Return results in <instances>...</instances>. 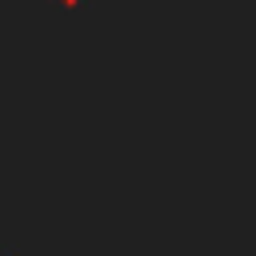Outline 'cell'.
I'll return each mask as SVG.
<instances>
[{"label": "cell", "instance_id": "1", "mask_svg": "<svg viewBox=\"0 0 256 256\" xmlns=\"http://www.w3.org/2000/svg\"><path fill=\"white\" fill-rule=\"evenodd\" d=\"M52 4H76V0H52Z\"/></svg>", "mask_w": 256, "mask_h": 256}]
</instances>
